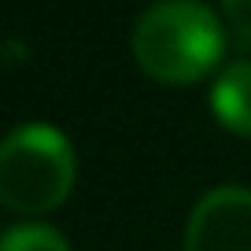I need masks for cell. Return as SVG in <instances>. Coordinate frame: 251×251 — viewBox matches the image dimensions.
Instances as JSON below:
<instances>
[{
	"mask_svg": "<svg viewBox=\"0 0 251 251\" xmlns=\"http://www.w3.org/2000/svg\"><path fill=\"white\" fill-rule=\"evenodd\" d=\"M226 52L222 23L203 0H155L133 30V55L148 78L192 85L218 67Z\"/></svg>",
	"mask_w": 251,
	"mask_h": 251,
	"instance_id": "6da1fadb",
	"label": "cell"
},
{
	"mask_svg": "<svg viewBox=\"0 0 251 251\" xmlns=\"http://www.w3.org/2000/svg\"><path fill=\"white\" fill-rule=\"evenodd\" d=\"M71 141L45 122H26L0 144V203L15 214H48L71 196Z\"/></svg>",
	"mask_w": 251,
	"mask_h": 251,
	"instance_id": "7a4b0ae2",
	"label": "cell"
},
{
	"mask_svg": "<svg viewBox=\"0 0 251 251\" xmlns=\"http://www.w3.org/2000/svg\"><path fill=\"white\" fill-rule=\"evenodd\" d=\"M185 251H251V188L218 185L188 214Z\"/></svg>",
	"mask_w": 251,
	"mask_h": 251,
	"instance_id": "3957f363",
	"label": "cell"
},
{
	"mask_svg": "<svg viewBox=\"0 0 251 251\" xmlns=\"http://www.w3.org/2000/svg\"><path fill=\"white\" fill-rule=\"evenodd\" d=\"M211 107L226 129L251 137V59H233L211 89Z\"/></svg>",
	"mask_w": 251,
	"mask_h": 251,
	"instance_id": "277c9868",
	"label": "cell"
},
{
	"mask_svg": "<svg viewBox=\"0 0 251 251\" xmlns=\"http://www.w3.org/2000/svg\"><path fill=\"white\" fill-rule=\"evenodd\" d=\"M0 251H71V244L63 240L59 229L41 226V222H26V226H11L4 233Z\"/></svg>",
	"mask_w": 251,
	"mask_h": 251,
	"instance_id": "5b68a950",
	"label": "cell"
},
{
	"mask_svg": "<svg viewBox=\"0 0 251 251\" xmlns=\"http://www.w3.org/2000/svg\"><path fill=\"white\" fill-rule=\"evenodd\" d=\"M222 15H226L233 37L251 45V0H222Z\"/></svg>",
	"mask_w": 251,
	"mask_h": 251,
	"instance_id": "8992f818",
	"label": "cell"
}]
</instances>
